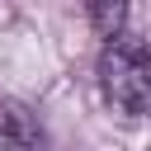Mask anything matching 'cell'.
<instances>
[{
  "mask_svg": "<svg viewBox=\"0 0 151 151\" xmlns=\"http://www.w3.org/2000/svg\"><path fill=\"white\" fill-rule=\"evenodd\" d=\"M99 85H104V99L127 113V118H142L146 104H151V57H146V38L142 33H118L104 42L99 52Z\"/></svg>",
  "mask_w": 151,
  "mask_h": 151,
  "instance_id": "cell-1",
  "label": "cell"
},
{
  "mask_svg": "<svg viewBox=\"0 0 151 151\" xmlns=\"http://www.w3.org/2000/svg\"><path fill=\"white\" fill-rule=\"evenodd\" d=\"M85 9H90V24L104 42L127 28V0H85Z\"/></svg>",
  "mask_w": 151,
  "mask_h": 151,
  "instance_id": "cell-3",
  "label": "cell"
},
{
  "mask_svg": "<svg viewBox=\"0 0 151 151\" xmlns=\"http://www.w3.org/2000/svg\"><path fill=\"white\" fill-rule=\"evenodd\" d=\"M0 151H42V127L19 99H0Z\"/></svg>",
  "mask_w": 151,
  "mask_h": 151,
  "instance_id": "cell-2",
  "label": "cell"
}]
</instances>
